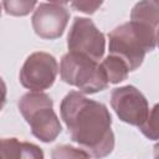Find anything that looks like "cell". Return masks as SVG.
I'll use <instances>...</instances> for the list:
<instances>
[{
  "label": "cell",
  "mask_w": 159,
  "mask_h": 159,
  "mask_svg": "<svg viewBox=\"0 0 159 159\" xmlns=\"http://www.w3.org/2000/svg\"><path fill=\"white\" fill-rule=\"evenodd\" d=\"M132 21L142 22L152 27L158 29L159 22V4L158 1H140L138 2L130 14Z\"/></svg>",
  "instance_id": "obj_10"
},
{
  "label": "cell",
  "mask_w": 159,
  "mask_h": 159,
  "mask_svg": "<svg viewBox=\"0 0 159 159\" xmlns=\"http://www.w3.org/2000/svg\"><path fill=\"white\" fill-rule=\"evenodd\" d=\"M5 99H6V86L2 81V78L0 77V111L5 104Z\"/></svg>",
  "instance_id": "obj_16"
},
{
  "label": "cell",
  "mask_w": 159,
  "mask_h": 159,
  "mask_svg": "<svg viewBox=\"0 0 159 159\" xmlns=\"http://www.w3.org/2000/svg\"><path fill=\"white\" fill-rule=\"evenodd\" d=\"M36 1H5L2 2V6L5 7V11L14 16H24L27 15L35 6Z\"/></svg>",
  "instance_id": "obj_13"
},
{
  "label": "cell",
  "mask_w": 159,
  "mask_h": 159,
  "mask_svg": "<svg viewBox=\"0 0 159 159\" xmlns=\"http://www.w3.org/2000/svg\"><path fill=\"white\" fill-rule=\"evenodd\" d=\"M57 71L58 65L52 55L34 52L26 58L20 71V82L32 92H41L53 84Z\"/></svg>",
  "instance_id": "obj_5"
},
{
  "label": "cell",
  "mask_w": 159,
  "mask_h": 159,
  "mask_svg": "<svg viewBox=\"0 0 159 159\" xmlns=\"http://www.w3.org/2000/svg\"><path fill=\"white\" fill-rule=\"evenodd\" d=\"M61 117L71 138L91 157L102 159L114 148L112 117L107 107L88 99L81 92L71 91L61 102Z\"/></svg>",
  "instance_id": "obj_1"
},
{
  "label": "cell",
  "mask_w": 159,
  "mask_h": 159,
  "mask_svg": "<svg viewBox=\"0 0 159 159\" xmlns=\"http://www.w3.org/2000/svg\"><path fill=\"white\" fill-rule=\"evenodd\" d=\"M101 67L104 71L108 83H118L124 81L129 72L124 61L114 55H109L108 57H106L104 61L101 63Z\"/></svg>",
  "instance_id": "obj_11"
},
{
  "label": "cell",
  "mask_w": 159,
  "mask_h": 159,
  "mask_svg": "<svg viewBox=\"0 0 159 159\" xmlns=\"http://www.w3.org/2000/svg\"><path fill=\"white\" fill-rule=\"evenodd\" d=\"M101 5H102L101 1H73V2H71L72 7H75L77 11H82L84 14H93Z\"/></svg>",
  "instance_id": "obj_15"
},
{
  "label": "cell",
  "mask_w": 159,
  "mask_h": 159,
  "mask_svg": "<svg viewBox=\"0 0 159 159\" xmlns=\"http://www.w3.org/2000/svg\"><path fill=\"white\" fill-rule=\"evenodd\" d=\"M60 73L63 82L77 87L83 93H96L108 87L101 63L84 55L66 53L61 61Z\"/></svg>",
  "instance_id": "obj_4"
},
{
  "label": "cell",
  "mask_w": 159,
  "mask_h": 159,
  "mask_svg": "<svg viewBox=\"0 0 159 159\" xmlns=\"http://www.w3.org/2000/svg\"><path fill=\"white\" fill-rule=\"evenodd\" d=\"M67 46L68 52L84 55L98 61L104 53L106 40L89 19L76 17L68 34Z\"/></svg>",
  "instance_id": "obj_6"
},
{
  "label": "cell",
  "mask_w": 159,
  "mask_h": 159,
  "mask_svg": "<svg viewBox=\"0 0 159 159\" xmlns=\"http://www.w3.org/2000/svg\"><path fill=\"white\" fill-rule=\"evenodd\" d=\"M142 133L148 137L149 139L155 140L158 138V119H157V106L153 107V109L149 112V116L147 120L140 125Z\"/></svg>",
  "instance_id": "obj_14"
},
{
  "label": "cell",
  "mask_w": 159,
  "mask_h": 159,
  "mask_svg": "<svg viewBox=\"0 0 159 159\" xmlns=\"http://www.w3.org/2000/svg\"><path fill=\"white\" fill-rule=\"evenodd\" d=\"M158 29L149 25L129 21L108 34L109 52L119 57L129 71L137 70L147 52L155 48Z\"/></svg>",
  "instance_id": "obj_2"
},
{
  "label": "cell",
  "mask_w": 159,
  "mask_h": 159,
  "mask_svg": "<svg viewBox=\"0 0 159 159\" xmlns=\"http://www.w3.org/2000/svg\"><path fill=\"white\" fill-rule=\"evenodd\" d=\"M19 109L30 124L32 134L48 143L61 133V123L52 108V99L42 92H29L19 101Z\"/></svg>",
  "instance_id": "obj_3"
},
{
  "label": "cell",
  "mask_w": 159,
  "mask_h": 159,
  "mask_svg": "<svg viewBox=\"0 0 159 159\" xmlns=\"http://www.w3.org/2000/svg\"><path fill=\"white\" fill-rule=\"evenodd\" d=\"M0 159H43V152L32 143L4 138L0 140Z\"/></svg>",
  "instance_id": "obj_9"
},
{
  "label": "cell",
  "mask_w": 159,
  "mask_h": 159,
  "mask_svg": "<svg viewBox=\"0 0 159 159\" xmlns=\"http://www.w3.org/2000/svg\"><path fill=\"white\" fill-rule=\"evenodd\" d=\"M52 159H91V155L83 150L71 145H57L51 153Z\"/></svg>",
  "instance_id": "obj_12"
},
{
  "label": "cell",
  "mask_w": 159,
  "mask_h": 159,
  "mask_svg": "<svg viewBox=\"0 0 159 159\" xmlns=\"http://www.w3.org/2000/svg\"><path fill=\"white\" fill-rule=\"evenodd\" d=\"M70 12L63 2H42L32 15L35 32L46 40L58 39L68 22Z\"/></svg>",
  "instance_id": "obj_8"
},
{
  "label": "cell",
  "mask_w": 159,
  "mask_h": 159,
  "mask_svg": "<svg viewBox=\"0 0 159 159\" xmlns=\"http://www.w3.org/2000/svg\"><path fill=\"white\" fill-rule=\"evenodd\" d=\"M0 14H1V10H0Z\"/></svg>",
  "instance_id": "obj_17"
},
{
  "label": "cell",
  "mask_w": 159,
  "mask_h": 159,
  "mask_svg": "<svg viewBox=\"0 0 159 159\" xmlns=\"http://www.w3.org/2000/svg\"><path fill=\"white\" fill-rule=\"evenodd\" d=\"M111 104L123 122L140 127L149 116V106L145 97L133 86L113 89Z\"/></svg>",
  "instance_id": "obj_7"
}]
</instances>
